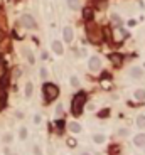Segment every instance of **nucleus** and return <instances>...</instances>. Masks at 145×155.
<instances>
[{
	"label": "nucleus",
	"mask_w": 145,
	"mask_h": 155,
	"mask_svg": "<svg viewBox=\"0 0 145 155\" xmlns=\"http://www.w3.org/2000/svg\"><path fill=\"white\" fill-rule=\"evenodd\" d=\"M84 103H86V93H78L74 98H72V115L74 116H79L83 113V108H84Z\"/></svg>",
	"instance_id": "f257e3e1"
},
{
	"label": "nucleus",
	"mask_w": 145,
	"mask_h": 155,
	"mask_svg": "<svg viewBox=\"0 0 145 155\" xmlns=\"http://www.w3.org/2000/svg\"><path fill=\"white\" fill-rule=\"evenodd\" d=\"M42 91H44V98H46L47 103L52 101V99H56L57 94H59V88H57L56 84H52V83H46L44 84V88H42Z\"/></svg>",
	"instance_id": "f03ea898"
},
{
	"label": "nucleus",
	"mask_w": 145,
	"mask_h": 155,
	"mask_svg": "<svg viewBox=\"0 0 145 155\" xmlns=\"http://www.w3.org/2000/svg\"><path fill=\"white\" fill-rule=\"evenodd\" d=\"M88 37L91 39V42H101L103 41V32L100 31L96 26L88 24Z\"/></svg>",
	"instance_id": "7ed1b4c3"
},
{
	"label": "nucleus",
	"mask_w": 145,
	"mask_h": 155,
	"mask_svg": "<svg viewBox=\"0 0 145 155\" xmlns=\"http://www.w3.org/2000/svg\"><path fill=\"white\" fill-rule=\"evenodd\" d=\"M21 24L24 27H27V29H36V20H34L29 14H26V15L21 17Z\"/></svg>",
	"instance_id": "20e7f679"
},
{
	"label": "nucleus",
	"mask_w": 145,
	"mask_h": 155,
	"mask_svg": "<svg viewBox=\"0 0 145 155\" xmlns=\"http://www.w3.org/2000/svg\"><path fill=\"white\" fill-rule=\"evenodd\" d=\"M7 105V91L4 88V83L0 84V110H4Z\"/></svg>",
	"instance_id": "39448f33"
},
{
	"label": "nucleus",
	"mask_w": 145,
	"mask_h": 155,
	"mask_svg": "<svg viewBox=\"0 0 145 155\" xmlns=\"http://www.w3.org/2000/svg\"><path fill=\"white\" fill-rule=\"evenodd\" d=\"M100 67H101L100 57H91V59H89V69H91V71H100Z\"/></svg>",
	"instance_id": "423d86ee"
},
{
	"label": "nucleus",
	"mask_w": 145,
	"mask_h": 155,
	"mask_svg": "<svg viewBox=\"0 0 145 155\" xmlns=\"http://www.w3.org/2000/svg\"><path fill=\"white\" fill-rule=\"evenodd\" d=\"M133 143L137 145V147H144V145H145V133L137 135V137L133 138Z\"/></svg>",
	"instance_id": "0eeeda50"
},
{
	"label": "nucleus",
	"mask_w": 145,
	"mask_h": 155,
	"mask_svg": "<svg viewBox=\"0 0 145 155\" xmlns=\"http://www.w3.org/2000/svg\"><path fill=\"white\" fill-rule=\"evenodd\" d=\"M62 36H64V41L66 42H71L72 41V29L71 27H66L64 32H62Z\"/></svg>",
	"instance_id": "6e6552de"
},
{
	"label": "nucleus",
	"mask_w": 145,
	"mask_h": 155,
	"mask_svg": "<svg viewBox=\"0 0 145 155\" xmlns=\"http://www.w3.org/2000/svg\"><path fill=\"white\" fill-rule=\"evenodd\" d=\"M52 51L56 52V54H62V44L59 41H54L52 42Z\"/></svg>",
	"instance_id": "1a4fd4ad"
},
{
	"label": "nucleus",
	"mask_w": 145,
	"mask_h": 155,
	"mask_svg": "<svg viewBox=\"0 0 145 155\" xmlns=\"http://www.w3.org/2000/svg\"><path fill=\"white\" fill-rule=\"evenodd\" d=\"M83 17H84V20H91V19H93V10H91L89 7H86L83 10Z\"/></svg>",
	"instance_id": "9d476101"
},
{
	"label": "nucleus",
	"mask_w": 145,
	"mask_h": 155,
	"mask_svg": "<svg viewBox=\"0 0 145 155\" xmlns=\"http://www.w3.org/2000/svg\"><path fill=\"white\" fill-rule=\"evenodd\" d=\"M133 96H135V99H138V101H144V99H145V89H137Z\"/></svg>",
	"instance_id": "9b49d317"
},
{
	"label": "nucleus",
	"mask_w": 145,
	"mask_h": 155,
	"mask_svg": "<svg viewBox=\"0 0 145 155\" xmlns=\"http://www.w3.org/2000/svg\"><path fill=\"white\" fill-rule=\"evenodd\" d=\"M67 5H69V9H72V10H78L79 9V0H67Z\"/></svg>",
	"instance_id": "f8f14e48"
},
{
	"label": "nucleus",
	"mask_w": 145,
	"mask_h": 155,
	"mask_svg": "<svg viewBox=\"0 0 145 155\" xmlns=\"http://www.w3.org/2000/svg\"><path fill=\"white\" fill-rule=\"evenodd\" d=\"M69 130H71L72 133H79V132H81V126H79L78 123H71L69 125Z\"/></svg>",
	"instance_id": "ddd939ff"
},
{
	"label": "nucleus",
	"mask_w": 145,
	"mask_h": 155,
	"mask_svg": "<svg viewBox=\"0 0 145 155\" xmlns=\"http://www.w3.org/2000/svg\"><path fill=\"white\" fill-rule=\"evenodd\" d=\"M130 74H132L133 78H140L142 76V69H140V67H133V69L130 71Z\"/></svg>",
	"instance_id": "4468645a"
},
{
	"label": "nucleus",
	"mask_w": 145,
	"mask_h": 155,
	"mask_svg": "<svg viewBox=\"0 0 145 155\" xmlns=\"http://www.w3.org/2000/svg\"><path fill=\"white\" fill-rule=\"evenodd\" d=\"M137 125H138L140 128H144V126H145V116H144V115H140L138 118H137Z\"/></svg>",
	"instance_id": "2eb2a0df"
},
{
	"label": "nucleus",
	"mask_w": 145,
	"mask_h": 155,
	"mask_svg": "<svg viewBox=\"0 0 145 155\" xmlns=\"http://www.w3.org/2000/svg\"><path fill=\"white\" fill-rule=\"evenodd\" d=\"M31 94H32V83H27L26 84V96L29 98Z\"/></svg>",
	"instance_id": "dca6fc26"
},
{
	"label": "nucleus",
	"mask_w": 145,
	"mask_h": 155,
	"mask_svg": "<svg viewBox=\"0 0 145 155\" xmlns=\"http://www.w3.org/2000/svg\"><path fill=\"white\" fill-rule=\"evenodd\" d=\"M93 138H94V142H96V143H103V142H105V137H103V135H94Z\"/></svg>",
	"instance_id": "f3484780"
},
{
	"label": "nucleus",
	"mask_w": 145,
	"mask_h": 155,
	"mask_svg": "<svg viewBox=\"0 0 145 155\" xmlns=\"http://www.w3.org/2000/svg\"><path fill=\"white\" fill-rule=\"evenodd\" d=\"M110 57H111V61H113L115 64H120V62H122V57L115 56V54H111V56H110Z\"/></svg>",
	"instance_id": "a211bd4d"
},
{
	"label": "nucleus",
	"mask_w": 145,
	"mask_h": 155,
	"mask_svg": "<svg viewBox=\"0 0 145 155\" xmlns=\"http://www.w3.org/2000/svg\"><path fill=\"white\" fill-rule=\"evenodd\" d=\"M4 74H5V64L2 62V59H0V78L4 76Z\"/></svg>",
	"instance_id": "6ab92c4d"
},
{
	"label": "nucleus",
	"mask_w": 145,
	"mask_h": 155,
	"mask_svg": "<svg viewBox=\"0 0 145 155\" xmlns=\"http://www.w3.org/2000/svg\"><path fill=\"white\" fill-rule=\"evenodd\" d=\"M5 24H7V20L4 19V15H0V29H5Z\"/></svg>",
	"instance_id": "aec40b11"
},
{
	"label": "nucleus",
	"mask_w": 145,
	"mask_h": 155,
	"mask_svg": "<svg viewBox=\"0 0 145 155\" xmlns=\"http://www.w3.org/2000/svg\"><path fill=\"white\" fill-rule=\"evenodd\" d=\"M21 138H22V140L27 138V130H26V128H21Z\"/></svg>",
	"instance_id": "412c9836"
},
{
	"label": "nucleus",
	"mask_w": 145,
	"mask_h": 155,
	"mask_svg": "<svg viewBox=\"0 0 145 155\" xmlns=\"http://www.w3.org/2000/svg\"><path fill=\"white\" fill-rule=\"evenodd\" d=\"M71 84H72V86H79V81H78V78H76V76L71 78Z\"/></svg>",
	"instance_id": "4be33fe9"
},
{
	"label": "nucleus",
	"mask_w": 145,
	"mask_h": 155,
	"mask_svg": "<svg viewBox=\"0 0 145 155\" xmlns=\"http://www.w3.org/2000/svg\"><path fill=\"white\" fill-rule=\"evenodd\" d=\"M118 135H122V137H127V135H128V130H127V128L118 130Z\"/></svg>",
	"instance_id": "5701e85b"
},
{
	"label": "nucleus",
	"mask_w": 145,
	"mask_h": 155,
	"mask_svg": "<svg viewBox=\"0 0 145 155\" xmlns=\"http://www.w3.org/2000/svg\"><path fill=\"white\" fill-rule=\"evenodd\" d=\"M67 143H69V147H74V145H76V142H74L72 138H69V140H67Z\"/></svg>",
	"instance_id": "b1692460"
},
{
	"label": "nucleus",
	"mask_w": 145,
	"mask_h": 155,
	"mask_svg": "<svg viewBox=\"0 0 145 155\" xmlns=\"http://www.w3.org/2000/svg\"><path fill=\"white\" fill-rule=\"evenodd\" d=\"M27 57H29V62H34V57H32V54L29 51H27Z\"/></svg>",
	"instance_id": "393cba45"
},
{
	"label": "nucleus",
	"mask_w": 145,
	"mask_h": 155,
	"mask_svg": "<svg viewBox=\"0 0 145 155\" xmlns=\"http://www.w3.org/2000/svg\"><path fill=\"white\" fill-rule=\"evenodd\" d=\"M41 74H42V78H46V76H47V71H46V69H42Z\"/></svg>",
	"instance_id": "a878e982"
},
{
	"label": "nucleus",
	"mask_w": 145,
	"mask_h": 155,
	"mask_svg": "<svg viewBox=\"0 0 145 155\" xmlns=\"http://www.w3.org/2000/svg\"><path fill=\"white\" fill-rule=\"evenodd\" d=\"M83 155H89V154H83Z\"/></svg>",
	"instance_id": "bb28decb"
}]
</instances>
